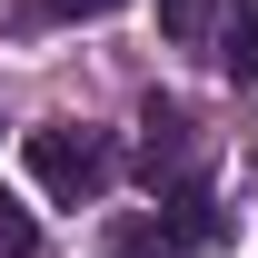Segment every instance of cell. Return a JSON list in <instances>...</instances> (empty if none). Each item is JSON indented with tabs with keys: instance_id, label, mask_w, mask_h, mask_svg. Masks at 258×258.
<instances>
[{
	"instance_id": "4",
	"label": "cell",
	"mask_w": 258,
	"mask_h": 258,
	"mask_svg": "<svg viewBox=\"0 0 258 258\" xmlns=\"http://www.w3.org/2000/svg\"><path fill=\"white\" fill-rule=\"evenodd\" d=\"M209 60H219V80H238V90L258 80V10H248V0H228V10H219V30H209Z\"/></svg>"
},
{
	"instance_id": "2",
	"label": "cell",
	"mask_w": 258,
	"mask_h": 258,
	"mask_svg": "<svg viewBox=\"0 0 258 258\" xmlns=\"http://www.w3.org/2000/svg\"><path fill=\"white\" fill-rule=\"evenodd\" d=\"M30 179L50 199H99L109 189V139H99V129H70V119L30 129Z\"/></svg>"
},
{
	"instance_id": "3",
	"label": "cell",
	"mask_w": 258,
	"mask_h": 258,
	"mask_svg": "<svg viewBox=\"0 0 258 258\" xmlns=\"http://www.w3.org/2000/svg\"><path fill=\"white\" fill-rule=\"evenodd\" d=\"M149 219H159V258H219V248H228V209H219L209 189H179V199H159Z\"/></svg>"
},
{
	"instance_id": "5",
	"label": "cell",
	"mask_w": 258,
	"mask_h": 258,
	"mask_svg": "<svg viewBox=\"0 0 258 258\" xmlns=\"http://www.w3.org/2000/svg\"><path fill=\"white\" fill-rule=\"evenodd\" d=\"M219 10H228V0H159V30H169V40H209Z\"/></svg>"
},
{
	"instance_id": "8",
	"label": "cell",
	"mask_w": 258,
	"mask_h": 258,
	"mask_svg": "<svg viewBox=\"0 0 258 258\" xmlns=\"http://www.w3.org/2000/svg\"><path fill=\"white\" fill-rule=\"evenodd\" d=\"M60 20H99V10H119V0H50Z\"/></svg>"
},
{
	"instance_id": "7",
	"label": "cell",
	"mask_w": 258,
	"mask_h": 258,
	"mask_svg": "<svg viewBox=\"0 0 258 258\" xmlns=\"http://www.w3.org/2000/svg\"><path fill=\"white\" fill-rule=\"evenodd\" d=\"M30 248H40V219H30L10 189H0V258H30Z\"/></svg>"
},
{
	"instance_id": "6",
	"label": "cell",
	"mask_w": 258,
	"mask_h": 258,
	"mask_svg": "<svg viewBox=\"0 0 258 258\" xmlns=\"http://www.w3.org/2000/svg\"><path fill=\"white\" fill-rule=\"evenodd\" d=\"M99 258H159V219H109V238H99Z\"/></svg>"
},
{
	"instance_id": "1",
	"label": "cell",
	"mask_w": 258,
	"mask_h": 258,
	"mask_svg": "<svg viewBox=\"0 0 258 258\" xmlns=\"http://www.w3.org/2000/svg\"><path fill=\"white\" fill-rule=\"evenodd\" d=\"M129 169H139L149 199L199 189V169H209V129H199L179 99H149V109H139V149H129Z\"/></svg>"
}]
</instances>
